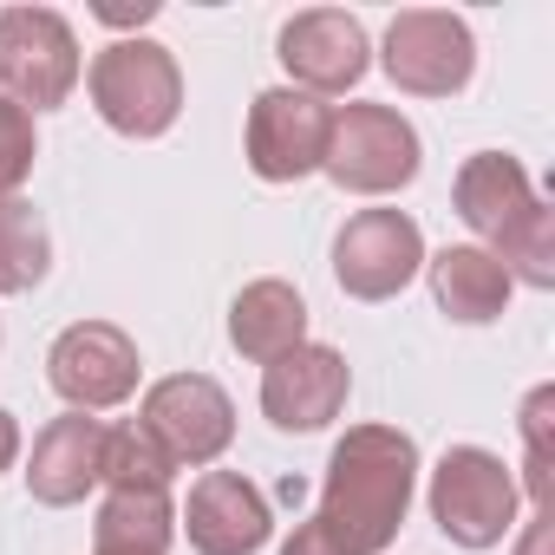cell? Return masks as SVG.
<instances>
[{"label": "cell", "mask_w": 555, "mask_h": 555, "mask_svg": "<svg viewBox=\"0 0 555 555\" xmlns=\"http://www.w3.org/2000/svg\"><path fill=\"white\" fill-rule=\"evenodd\" d=\"M157 14V0H138V8H125V0H105L99 8V21H112V27H144Z\"/></svg>", "instance_id": "23"}, {"label": "cell", "mask_w": 555, "mask_h": 555, "mask_svg": "<svg viewBox=\"0 0 555 555\" xmlns=\"http://www.w3.org/2000/svg\"><path fill=\"white\" fill-rule=\"evenodd\" d=\"M327 131H334V112L314 92H295V86L261 92L255 112H248V164H255V177L295 183V177L321 170Z\"/></svg>", "instance_id": "10"}, {"label": "cell", "mask_w": 555, "mask_h": 555, "mask_svg": "<svg viewBox=\"0 0 555 555\" xmlns=\"http://www.w3.org/2000/svg\"><path fill=\"white\" fill-rule=\"evenodd\" d=\"M151 444L170 457V470L183 464H209L222 457V444L235 438V412H229V392L203 373H177V379H157L151 399H144V418Z\"/></svg>", "instance_id": "7"}, {"label": "cell", "mask_w": 555, "mask_h": 555, "mask_svg": "<svg viewBox=\"0 0 555 555\" xmlns=\"http://www.w3.org/2000/svg\"><path fill=\"white\" fill-rule=\"evenodd\" d=\"M321 170L353 196H386L418 177V131L392 105H347L334 112Z\"/></svg>", "instance_id": "5"}, {"label": "cell", "mask_w": 555, "mask_h": 555, "mask_svg": "<svg viewBox=\"0 0 555 555\" xmlns=\"http://www.w3.org/2000/svg\"><path fill=\"white\" fill-rule=\"evenodd\" d=\"M99 483H112V490H170V457L151 444V431L144 425H105V470H99Z\"/></svg>", "instance_id": "20"}, {"label": "cell", "mask_w": 555, "mask_h": 555, "mask_svg": "<svg viewBox=\"0 0 555 555\" xmlns=\"http://www.w3.org/2000/svg\"><path fill=\"white\" fill-rule=\"evenodd\" d=\"M301 334H308V308H301V295L288 288V282H248L242 295H235V308H229V340H235V353H248V360H282V353H295L301 347Z\"/></svg>", "instance_id": "16"}, {"label": "cell", "mask_w": 555, "mask_h": 555, "mask_svg": "<svg viewBox=\"0 0 555 555\" xmlns=\"http://www.w3.org/2000/svg\"><path fill=\"white\" fill-rule=\"evenodd\" d=\"M170 496L164 490H112L99 509V555H164L170 548Z\"/></svg>", "instance_id": "18"}, {"label": "cell", "mask_w": 555, "mask_h": 555, "mask_svg": "<svg viewBox=\"0 0 555 555\" xmlns=\"http://www.w3.org/2000/svg\"><path fill=\"white\" fill-rule=\"evenodd\" d=\"M14 451H21V425H14L8 412H0V470L14 464Z\"/></svg>", "instance_id": "25"}, {"label": "cell", "mask_w": 555, "mask_h": 555, "mask_svg": "<svg viewBox=\"0 0 555 555\" xmlns=\"http://www.w3.org/2000/svg\"><path fill=\"white\" fill-rule=\"evenodd\" d=\"M79 86V40L53 8H8L0 14V99L8 105H66Z\"/></svg>", "instance_id": "4"}, {"label": "cell", "mask_w": 555, "mask_h": 555, "mask_svg": "<svg viewBox=\"0 0 555 555\" xmlns=\"http://www.w3.org/2000/svg\"><path fill=\"white\" fill-rule=\"evenodd\" d=\"M47 379L66 405L79 412H105V405H125L138 392V347L105 327V321H79L53 340L47 353Z\"/></svg>", "instance_id": "11"}, {"label": "cell", "mask_w": 555, "mask_h": 555, "mask_svg": "<svg viewBox=\"0 0 555 555\" xmlns=\"http://www.w3.org/2000/svg\"><path fill=\"white\" fill-rule=\"evenodd\" d=\"M418 261H425V235H418V222L405 209H360L334 242V274L360 301L399 295L418 274Z\"/></svg>", "instance_id": "9"}, {"label": "cell", "mask_w": 555, "mask_h": 555, "mask_svg": "<svg viewBox=\"0 0 555 555\" xmlns=\"http://www.w3.org/2000/svg\"><path fill=\"white\" fill-rule=\"evenodd\" d=\"M548 522H555V509H535V522L522 535V555H548Z\"/></svg>", "instance_id": "24"}, {"label": "cell", "mask_w": 555, "mask_h": 555, "mask_svg": "<svg viewBox=\"0 0 555 555\" xmlns=\"http://www.w3.org/2000/svg\"><path fill=\"white\" fill-rule=\"evenodd\" d=\"M470 66H477V47H470V27L457 14H399L386 27V73L399 92H418V99H451L470 86Z\"/></svg>", "instance_id": "8"}, {"label": "cell", "mask_w": 555, "mask_h": 555, "mask_svg": "<svg viewBox=\"0 0 555 555\" xmlns=\"http://www.w3.org/2000/svg\"><path fill=\"white\" fill-rule=\"evenodd\" d=\"M347 405V360L334 347H295L282 360H268L261 379V412L282 431H321L334 412Z\"/></svg>", "instance_id": "12"}, {"label": "cell", "mask_w": 555, "mask_h": 555, "mask_svg": "<svg viewBox=\"0 0 555 555\" xmlns=\"http://www.w3.org/2000/svg\"><path fill=\"white\" fill-rule=\"evenodd\" d=\"M431 516L457 548H490L516 522V477L503 470V457H490L477 444H457L431 470Z\"/></svg>", "instance_id": "6"}, {"label": "cell", "mask_w": 555, "mask_h": 555, "mask_svg": "<svg viewBox=\"0 0 555 555\" xmlns=\"http://www.w3.org/2000/svg\"><path fill=\"white\" fill-rule=\"evenodd\" d=\"M548 412H555V392L548 386L529 392L522 438H529V496H535V509H555V490H548V470H555V457H548Z\"/></svg>", "instance_id": "21"}, {"label": "cell", "mask_w": 555, "mask_h": 555, "mask_svg": "<svg viewBox=\"0 0 555 555\" xmlns=\"http://www.w3.org/2000/svg\"><path fill=\"white\" fill-rule=\"evenodd\" d=\"M183 529H190V548L196 555H255L268 542V503L248 477L235 470H209L196 477L190 490V509H183Z\"/></svg>", "instance_id": "13"}, {"label": "cell", "mask_w": 555, "mask_h": 555, "mask_svg": "<svg viewBox=\"0 0 555 555\" xmlns=\"http://www.w3.org/2000/svg\"><path fill=\"white\" fill-rule=\"evenodd\" d=\"M282 66L308 92H347L366 73V27L353 14H334V8L295 14L282 27Z\"/></svg>", "instance_id": "14"}, {"label": "cell", "mask_w": 555, "mask_h": 555, "mask_svg": "<svg viewBox=\"0 0 555 555\" xmlns=\"http://www.w3.org/2000/svg\"><path fill=\"white\" fill-rule=\"evenodd\" d=\"M431 295H438V308H444L451 321L483 327V321H496L503 301H509V274H503V261H496L490 248H444V255L431 261Z\"/></svg>", "instance_id": "17"}, {"label": "cell", "mask_w": 555, "mask_h": 555, "mask_svg": "<svg viewBox=\"0 0 555 555\" xmlns=\"http://www.w3.org/2000/svg\"><path fill=\"white\" fill-rule=\"evenodd\" d=\"M92 105L112 131L125 138H157L177 125V105H183V79H177V60L157 47V40H118L92 60Z\"/></svg>", "instance_id": "3"}, {"label": "cell", "mask_w": 555, "mask_h": 555, "mask_svg": "<svg viewBox=\"0 0 555 555\" xmlns=\"http://www.w3.org/2000/svg\"><path fill=\"white\" fill-rule=\"evenodd\" d=\"M412 483H418V444L392 425H353L327 457V490L308 529L334 555H379L412 509Z\"/></svg>", "instance_id": "1"}, {"label": "cell", "mask_w": 555, "mask_h": 555, "mask_svg": "<svg viewBox=\"0 0 555 555\" xmlns=\"http://www.w3.org/2000/svg\"><path fill=\"white\" fill-rule=\"evenodd\" d=\"M457 216L496 248L509 282L555 288V209L529 190L522 164L503 151H477L457 170Z\"/></svg>", "instance_id": "2"}, {"label": "cell", "mask_w": 555, "mask_h": 555, "mask_svg": "<svg viewBox=\"0 0 555 555\" xmlns=\"http://www.w3.org/2000/svg\"><path fill=\"white\" fill-rule=\"evenodd\" d=\"M27 170H34V118H27L21 105L0 99V196L21 190Z\"/></svg>", "instance_id": "22"}, {"label": "cell", "mask_w": 555, "mask_h": 555, "mask_svg": "<svg viewBox=\"0 0 555 555\" xmlns=\"http://www.w3.org/2000/svg\"><path fill=\"white\" fill-rule=\"evenodd\" d=\"M47 261H53V242H47L40 209L0 196V295L40 288V282H47Z\"/></svg>", "instance_id": "19"}, {"label": "cell", "mask_w": 555, "mask_h": 555, "mask_svg": "<svg viewBox=\"0 0 555 555\" xmlns=\"http://www.w3.org/2000/svg\"><path fill=\"white\" fill-rule=\"evenodd\" d=\"M99 470H105V425L73 412V418H53L40 431L34 464H27V490L60 509V503H79L99 483Z\"/></svg>", "instance_id": "15"}]
</instances>
